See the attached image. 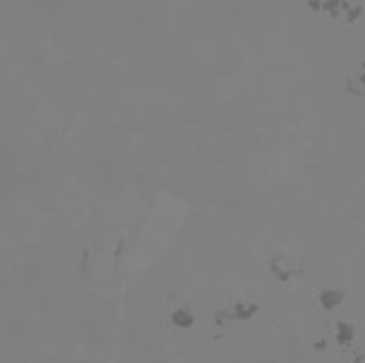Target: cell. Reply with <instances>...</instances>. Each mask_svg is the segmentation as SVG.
<instances>
[{"mask_svg":"<svg viewBox=\"0 0 365 363\" xmlns=\"http://www.w3.org/2000/svg\"><path fill=\"white\" fill-rule=\"evenodd\" d=\"M357 336H359V329L353 321L338 319L331 327V340L338 351H349L357 342Z\"/></svg>","mask_w":365,"mask_h":363,"instance_id":"6da1fadb","label":"cell"},{"mask_svg":"<svg viewBox=\"0 0 365 363\" xmlns=\"http://www.w3.org/2000/svg\"><path fill=\"white\" fill-rule=\"evenodd\" d=\"M317 302H319V306H321L325 312H334V310H338V308L344 306V302H346V291L336 289V287L321 289V291L317 293Z\"/></svg>","mask_w":365,"mask_h":363,"instance_id":"7a4b0ae2","label":"cell"},{"mask_svg":"<svg viewBox=\"0 0 365 363\" xmlns=\"http://www.w3.org/2000/svg\"><path fill=\"white\" fill-rule=\"evenodd\" d=\"M171 325L180 332H190L197 325V317L190 308H178L171 312Z\"/></svg>","mask_w":365,"mask_h":363,"instance_id":"3957f363","label":"cell"},{"mask_svg":"<svg viewBox=\"0 0 365 363\" xmlns=\"http://www.w3.org/2000/svg\"><path fill=\"white\" fill-rule=\"evenodd\" d=\"M272 274L282 282V285H289L295 276H297V267L291 263V261H287V259H276V261H272Z\"/></svg>","mask_w":365,"mask_h":363,"instance_id":"277c9868","label":"cell"}]
</instances>
